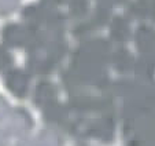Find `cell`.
Wrapping results in <instances>:
<instances>
[{
  "label": "cell",
  "mask_w": 155,
  "mask_h": 146,
  "mask_svg": "<svg viewBox=\"0 0 155 146\" xmlns=\"http://www.w3.org/2000/svg\"><path fill=\"white\" fill-rule=\"evenodd\" d=\"M6 85L15 96L22 98L28 92L29 82H28V77L21 70H12L6 76Z\"/></svg>",
  "instance_id": "obj_1"
},
{
  "label": "cell",
  "mask_w": 155,
  "mask_h": 146,
  "mask_svg": "<svg viewBox=\"0 0 155 146\" xmlns=\"http://www.w3.org/2000/svg\"><path fill=\"white\" fill-rule=\"evenodd\" d=\"M30 123H29V117H28V113H25L24 110H15L14 113L10 116L8 119V131L11 134H17L21 135L24 134L25 131L30 128Z\"/></svg>",
  "instance_id": "obj_2"
},
{
  "label": "cell",
  "mask_w": 155,
  "mask_h": 146,
  "mask_svg": "<svg viewBox=\"0 0 155 146\" xmlns=\"http://www.w3.org/2000/svg\"><path fill=\"white\" fill-rule=\"evenodd\" d=\"M12 64V57L7 48L0 46V72H6Z\"/></svg>",
  "instance_id": "obj_3"
},
{
  "label": "cell",
  "mask_w": 155,
  "mask_h": 146,
  "mask_svg": "<svg viewBox=\"0 0 155 146\" xmlns=\"http://www.w3.org/2000/svg\"><path fill=\"white\" fill-rule=\"evenodd\" d=\"M7 114H8V103L0 96V121H3L7 117Z\"/></svg>",
  "instance_id": "obj_4"
},
{
  "label": "cell",
  "mask_w": 155,
  "mask_h": 146,
  "mask_svg": "<svg viewBox=\"0 0 155 146\" xmlns=\"http://www.w3.org/2000/svg\"><path fill=\"white\" fill-rule=\"evenodd\" d=\"M8 145V134L6 130L0 128V146H7Z\"/></svg>",
  "instance_id": "obj_5"
},
{
  "label": "cell",
  "mask_w": 155,
  "mask_h": 146,
  "mask_svg": "<svg viewBox=\"0 0 155 146\" xmlns=\"http://www.w3.org/2000/svg\"><path fill=\"white\" fill-rule=\"evenodd\" d=\"M18 146H29V143L25 142V141H22V142H19V145H18Z\"/></svg>",
  "instance_id": "obj_6"
}]
</instances>
